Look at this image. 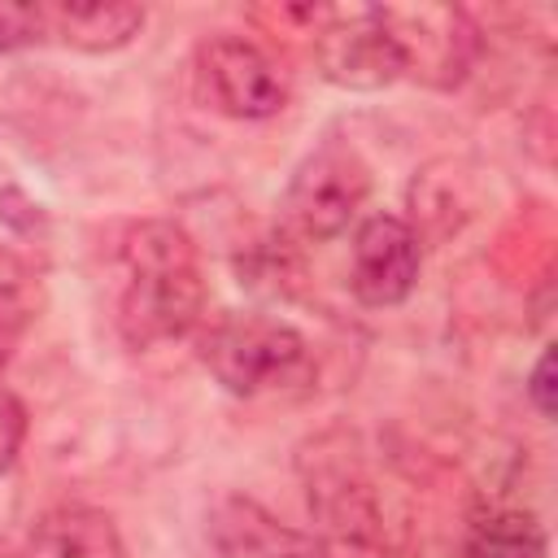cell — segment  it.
Masks as SVG:
<instances>
[{
	"label": "cell",
	"mask_w": 558,
	"mask_h": 558,
	"mask_svg": "<svg viewBox=\"0 0 558 558\" xmlns=\"http://www.w3.org/2000/svg\"><path fill=\"white\" fill-rule=\"evenodd\" d=\"M296 475L314 519V558H418L410 541L392 532L353 427L331 423L305 436Z\"/></svg>",
	"instance_id": "1"
},
{
	"label": "cell",
	"mask_w": 558,
	"mask_h": 558,
	"mask_svg": "<svg viewBox=\"0 0 558 558\" xmlns=\"http://www.w3.org/2000/svg\"><path fill=\"white\" fill-rule=\"evenodd\" d=\"M118 331L131 349L183 340L205 323V275L196 240L170 218H140L122 235Z\"/></svg>",
	"instance_id": "2"
},
{
	"label": "cell",
	"mask_w": 558,
	"mask_h": 558,
	"mask_svg": "<svg viewBox=\"0 0 558 558\" xmlns=\"http://www.w3.org/2000/svg\"><path fill=\"white\" fill-rule=\"evenodd\" d=\"M196 357L235 397H292L318 375L310 340L292 323L266 314L214 318L196 340Z\"/></svg>",
	"instance_id": "3"
},
{
	"label": "cell",
	"mask_w": 558,
	"mask_h": 558,
	"mask_svg": "<svg viewBox=\"0 0 558 558\" xmlns=\"http://www.w3.org/2000/svg\"><path fill=\"white\" fill-rule=\"evenodd\" d=\"M314 65L327 83L349 92H379L405 78V52L384 9L375 4H314L310 13Z\"/></svg>",
	"instance_id": "4"
},
{
	"label": "cell",
	"mask_w": 558,
	"mask_h": 558,
	"mask_svg": "<svg viewBox=\"0 0 558 558\" xmlns=\"http://www.w3.org/2000/svg\"><path fill=\"white\" fill-rule=\"evenodd\" d=\"M366 196H371V170L357 157V148L327 140L292 170L283 201H279V218L288 235L305 244H323L349 231Z\"/></svg>",
	"instance_id": "5"
},
{
	"label": "cell",
	"mask_w": 558,
	"mask_h": 558,
	"mask_svg": "<svg viewBox=\"0 0 558 558\" xmlns=\"http://www.w3.org/2000/svg\"><path fill=\"white\" fill-rule=\"evenodd\" d=\"M192 83H196L201 105H209L214 113L240 118V122L275 118L288 105V78L279 61L262 44L231 35V31H218L196 44Z\"/></svg>",
	"instance_id": "6"
},
{
	"label": "cell",
	"mask_w": 558,
	"mask_h": 558,
	"mask_svg": "<svg viewBox=\"0 0 558 558\" xmlns=\"http://www.w3.org/2000/svg\"><path fill=\"white\" fill-rule=\"evenodd\" d=\"M401 52H405V78H418L427 87H458L462 74L475 61L480 31L462 9L449 4H414V9H384Z\"/></svg>",
	"instance_id": "7"
},
{
	"label": "cell",
	"mask_w": 558,
	"mask_h": 558,
	"mask_svg": "<svg viewBox=\"0 0 558 558\" xmlns=\"http://www.w3.org/2000/svg\"><path fill=\"white\" fill-rule=\"evenodd\" d=\"M418 266H423V244L405 218L397 214L362 218L353 235V270H349V288L362 305L371 310L401 305L418 283Z\"/></svg>",
	"instance_id": "8"
},
{
	"label": "cell",
	"mask_w": 558,
	"mask_h": 558,
	"mask_svg": "<svg viewBox=\"0 0 558 558\" xmlns=\"http://www.w3.org/2000/svg\"><path fill=\"white\" fill-rule=\"evenodd\" d=\"M209 536L222 558H314V541L279 523L253 497H222L209 514Z\"/></svg>",
	"instance_id": "9"
},
{
	"label": "cell",
	"mask_w": 558,
	"mask_h": 558,
	"mask_svg": "<svg viewBox=\"0 0 558 558\" xmlns=\"http://www.w3.org/2000/svg\"><path fill=\"white\" fill-rule=\"evenodd\" d=\"M26 558H126L118 523L96 506H57L39 514Z\"/></svg>",
	"instance_id": "10"
},
{
	"label": "cell",
	"mask_w": 558,
	"mask_h": 558,
	"mask_svg": "<svg viewBox=\"0 0 558 558\" xmlns=\"http://www.w3.org/2000/svg\"><path fill=\"white\" fill-rule=\"evenodd\" d=\"M48 39L78 52H118L144 31V9L126 0H87V4H44Z\"/></svg>",
	"instance_id": "11"
},
{
	"label": "cell",
	"mask_w": 558,
	"mask_h": 558,
	"mask_svg": "<svg viewBox=\"0 0 558 558\" xmlns=\"http://www.w3.org/2000/svg\"><path fill=\"white\" fill-rule=\"evenodd\" d=\"M462 558H549L545 527L523 510H493L471 523Z\"/></svg>",
	"instance_id": "12"
},
{
	"label": "cell",
	"mask_w": 558,
	"mask_h": 558,
	"mask_svg": "<svg viewBox=\"0 0 558 558\" xmlns=\"http://www.w3.org/2000/svg\"><path fill=\"white\" fill-rule=\"evenodd\" d=\"M39 314V279L35 270L0 244V344H17L22 331L35 323Z\"/></svg>",
	"instance_id": "13"
},
{
	"label": "cell",
	"mask_w": 558,
	"mask_h": 558,
	"mask_svg": "<svg viewBox=\"0 0 558 558\" xmlns=\"http://www.w3.org/2000/svg\"><path fill=\"white\" fill-rule=\"evenodd\" d=\"M48 39V9L44 4H4L0 0V52L35 48Z\"/></svg>",
	"instance_id": "14"
},
{
	"label": "cell",
	"mask_w": 558,
	"mask_h": 558,
	"mask_svg": "<svg viewBox=\"0 0 558 558\" xmlns=\"http://www.w3.org/2000/svg\"><path fill=\"white\" fill-rule=\"evenodd\" d=\"M26 432H31V414H26L22 397L13 388H0V475L17 462V453L26 445Z\"/></svg>",
	"instance_id": "15"
},
{
	"label": "cell",
	"mask_w": 558,
	"mask_h": 558,
	"mask_svg": "<svg viewBox=\"0 0 558 558\" xmlns=\"http://www.w3.org/2000/svg\"><path fill=\"white\" fill-rule=\"evenodd\" d=\"M527 397H532V405H536L541 418L554 414V353H549V349L536 357V366H532V375H527Z\"/></svg>",
	"instance_id": "16"
}]
</instances>
